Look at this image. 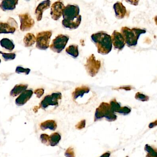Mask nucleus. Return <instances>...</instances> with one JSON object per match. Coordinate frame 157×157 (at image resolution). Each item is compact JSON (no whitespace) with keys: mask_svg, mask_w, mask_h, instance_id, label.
Segmentation results:
<instances>
[{"mask_svg":"<svg viewBox=\"0 0 157 157\" xmlns=\"http://www.w3.org/2000/svg\"><path fill=\"white\" fill-rule=\"evenodd\" d=\"M112 44L114 49L118 50H122L125 46V41L121 33L117 30H114L112 35Z\"/></svg>","mask_w":157,"mask_h":157,"instance_id":"12","label":"nucleus"},{"mask_svg":"<svg viewBox=\"0 0 157 157\" xmlns=\"http://www.w3.org/2000/svg\"><path fill=\"white\" fill-rule=\"evenodd\" d=\"M16 73H24L25 75H28L30 72V69L29 68H24L21 66H17L16 69Z\"/></svg>","mask_w":157,"mask_h":157,"instance_id":"29","label":"nucleus"},{"mask_svg":"<svg viewBox=\"0 0 157 157\" xmlns=\"http://www.w3.org/2000/svg\"><path fill=\"white\" fill-rule=\"evenodd\" d=\"M28 85L27 84L16 85L10 92V96L15 97L25 91Z\"/></svg>","mask_w":157,"mask_h":157,"instance_id":"19","label":"nucleus"},{"mask_svg":"<svg viewBox=\"0 0 157 157\" xmlns=\"http://www.w3.org/2000/svg\"><path fill=\"white\" fill-rule=\"evenodd\" d=\"M52 32L50 30L42 31L37 34L36 47L40 50H46L49 47Z\"/></svg>","mask_w":157,"mask_h":157,"instance_id":"4","label":"nucleus"},{"mask_svg":"<svg viewBox=\"0 0 157 157\" xmlns=\"http://www.w3.org/2000/svg\"><path fill=\"white\" fill-rule=\"evenodd\" d=\"M69 40L68 36L60 34L52 40L50 48L54 52L60 53L64 49Z\"/></svg>","mask_w":157,"mask_h":157,"instance_id":"5","label":"nucleus"},{"mask_svg":"<svg viewBox=\"0 0 157 157\" xmlns=\"http://www.w3.org/2000/svg\"><path fill=\"white\" fill-rule=\"evenodd\" d=\"M51 3V2L50 1H44L40 3L35 11V14L37 21H40L41 20L43 12L45 10L49 8Z\"/></svg>","mask_w":157,"mask_h":157,"instance_id":"13","label":"nucleus"},{"mask_svg":"<svg viewBox=\"0 0 157 157\" xmlns=\"http://www.w3.org/2000/svg\"><path fill=\"white\" fill-rule=\"evenodd\" d=\"M34 93L36 95L37 97L40 98L41 97L44 93V90L43 88H38L35 90Z\"/></svg>","mask_w":157,"mask_h":157,"instance_id":"33","label":"nucleus"},{"mask_svg":"<svg viewBox=\"0 0 157 157\" xmlns=\"http://www.w3.org/2000/svg\"><path fill=\"white\" fill-rule=\"evenodd\" d=\"M110 105L111 108L113 112L118 113L121 108L120 103L117 102V100L115 99H113L111 100L110 102Z\"/></svg>","mask_w":157,"mask_h":157,"instance_id":"26","label":"nucleus"},{"mask_svg":"<svg viewBox=\"0 0 157 157\" xmlns=\"http://www.w3.org/2000/svg\"><path fill=\"white\" fill-rule=\"evenodd\" d=\"M20 19V29L22 31H28L30 30L35 25V21L28 13L19 15Z\"/></svg>","mask_w":157,"mask_h":157,"instance_id":"9","label":"nucleus"},{"mask_svg":"<svg viewBox=\"0 0 157 157\" xmlns=\"http://www.w3.org/2000/svg\"><path fill=\"white\" fill-rule=\"evenodd\" d=\"M91 39L98 49L99 53L102 55L109 54L112 49L111 36L104 31H99L92 34Z\"/></svg>","mask_w":157,"mask_h":157,"instance_id":"1","label":"nucleus"},{"mask_svg":"<svg viewBox=\"0 0 157 157\" xmlns=\"http://www.w3.org/2000/svg\"><path fill=\"white\" fill-rule=\"evenodd\" d=\"M62 97L61 93L60 92L53 93L50 95H48L44 98L40 103V107L43 109L48 108L49 106H57L59 101Z\"/></svg>","mask_w":157,"mask_h":157,"instance_id":"7","label":"nucleus"},{"mask_svg":"<svg viewBox=\"0 0 157 157\" xmlns=\"http://www.w3.org/2000/svg\"><path fill=\"white\" fill-rule=\"evenodd\" d=\"M65 156L66 157H75L74 149L71 147L68 148L65 152Z\"/></svg>","mask_w":157,"mask_h":157,"instance_id":"32","label":"nucleus"},{"mask_svg":"<svg viewBox=\"0 0 157 157\" xmlns=\"http://www.w3.org/2000/svg\"><path fill=\"white\" fill-rule=\"evenodd\" d=\"M131 112V109L128 107H123L121 108V109L119 111L118 113L122 114L124 115H126L129 114Z\"/></svg>","mask_w":157,"mask_h":157,"instance_id":"30","label":"nucleus"},{"mask_svg":"<svg viewBox=\"0 0 157 157\" xmlns=\"http://www.w3.org/2000/svg\"><path fill=\"white\" fill-rule=\"evenodd\" d=\"M66 52L68 54L74 58H77L79 54L78 45L76 44L70 45L68 48H66Z\"/></svg>","mask_w":157,"mask_h":157,"instance_id":"22","label":"nucleus"},{"mask_svg":"<svg viewBox=\"0 0 157 157\" xmlns=\"http://www.w3.org/2000/svg\"><path fill=\"white\" fill-rule=\"evenodd\" d=\"M85 125H86V120H83L81 121L80 122L78 123L75 127L78 130H81V129H83L85 127Z\"/></svg>","mask_w":157,"mask_h":157,"instance_id":"34","label":"nucleus"},{"mask_svg":"<svg viewBox=\"0 0 157 157\" xmlns=\"http://www.w3.org/2000/svg\"><path fill=\"white\" fill-rule=\"evenodd\" d=\"M79 6L77 5H68L65 6L63 12V20H74L79 15Z\"/></svg>","mask_w":157,"mask_h":157,"instance_id":"8","label":"nucleus"},{"mask_svg":"<svg viewBox=\"0 0 157 157\" xmlns=\"http://www.w3.org/2000/svg\"><path fill=\"white\" fill-rule=\"evenodd\" d=\"M0 44L2 48L8 50L12 51L15 48V45L13 42L9 39H2L0 41Z\"/></svg>","mask_w":157,"mask_h":157,"instance_id":"23","label":"nucleus"},{"mask_svg":"<svg viewBox=\"0 0 157 157\" xmlns=\"http://www.w3.org/2000/svg\"><path fill=\"white\" fill-rule=\"evenodd\" d=\"M128 2L131 3V4L137 5H138V1H126Z\"/></svg>","mask_w":157,"mask_h":157,"instance_id":"36","label":"nucleus"},{"mask_svg":"<svg viewBox=\"0 0 157 157\" xmlns=\"http://www.w3.org/2000/svg\"><path fill=\"white\" fill-rule=\"evenodd\" d=\"M89 88L86 86H82L75 88L72 94L73 98L74 100H76L78 98H82L84 95L88 94L90 92Z\"/></svg>","mask_w":157,"mask_h":157,"instance_id":"17","label":"nucleus"},{"mask_svg":"<svg viewBox=\"0 0 157 157\" xmlns=\"http://www.w3.org/2000/svg\"><path fill=\"white\" fill-rule=\"evenodd\" d=\"M18 3V1L6 0L2 1L0 5L1 9L4 11L13 10L15 8L16 6Z\"/></svg>","mask_w":157,"mask_h":157,"instance_id":"18","label":"nucleus"},{"mask_svg":"<svg viewBox=\"0 0 157 157\" xmlns=\"http://www.w3.org/2000/svg\"><path fill=\"white\" fill-rule=\"evenodd\" d=\"M113 9L115 12V16L118 19H122L126 14V9L122 3L117 2L113 5Z\"/></svg>","mask_w":157,"mask_h":157,"instance_id":"15","label":"nucleus"},{"mask_svg":"<svg viewBox=\"0 0 157 157\" xmlns=\"http://www.w3.org/2000/svg\"><path fill=\"white\" fill-rule=\"evenodd\" d=\"M33 94V92L31 89L26 90L16 99V104L18 106H23L31 98Z\"/></svg>","mask_w":157,"mask_h":157,"instance_id":"14","label":"nucleus"},{"mask_svg":"<svg viewBox=\"0 0 157 157\" xmlns=\"http://www.w3.org/2000/svg\"><path fill=\"white\" fill-rule=\"evenodd\" d=\"M110 155V154L109 153H106L100 157H109Z\"/></svg>","mask_w":157,"mask_h":157,"instance_id":"37","label":"nucleus"},{"mask_svg":"<svg viewBox=\"0 0 157 157\" xmlns=\"http://www.w3.org/2000/svg\"><path fill=\"white\" fill-rule=\"evenodd\" d=\"M146 32L145 29L137 28L131 29L127 27H123L121 29V33L124 38L125 43L129 47L136 46L140 35Z\"/></svg>","mask_w":157,"mask_h":157,"instance_id":"2","label":"nucleus"},{"mask_svg":"<svg viewBox=\"0 0 157 157\" xmlns=\"http://www.w3.org/2000/svg\"><path fill=\"white\" fill-rule=\"evenodd\" d=\"M135 99L137 100L142 101H147L149 100V97L148 96L142 94L140 92H137L135 95Z\"/></svg>","mask_w":157,"mask_h":157,"instance_id":"28","label":"nucleus"},{"mask_svg":"<svg viewBox=\"0 0 157 157\" xmlns=\"http://www.w3.org/2000/svg\"><path fill=\"white\" fill-rule=\"evenodd\" d=\"M85 66L87 73L91 77H93L97 75L100 68L101 62L96 60L94 55L92 54L88 58Z\"/></svg>","mask_w":157,"mask_h":157,"instance_id":"6","label":"nucleus"},{"mask_svg":"<svg viewBox=\"0 0 157 157\" xmlns=\"http://www.w3.org/2000/svg\"><path fill=\"white\" fill-rule=\"evenodd\" d=\"M0 53L2 54V56L4 60L5 61H10L13 60L15 58L16 54L14 53H5L1 52Z\"/></svg>","mask_w":157,"mask_h":157,"instance_id":"27","label":"nucleus"},{"mask_svg":"<svg viewBox=\"0 0 157 157\" xmlns=\"http://www.w3.org/2000/svg\"><path fill=\"white\" fill-rule=\"evenodd\" d=\"M24 42L25 47H31L36 42V37L32 33H28L24 38Z\"/></svg>","mask_w":157,"mask_h":157,"instance_id":"21","label":"nucleus"},{"mask_svg":"<svg viewBox=\"0 0 157 157\" xmlns=\"http://www.w3.org/2000/svg\"><path fill=\"white\" fill-rule=\"evenodd\" d=\"M49 138V135L47 134H42L40 136L41 143L46 145H48Z\"/></svg>","mask_w":157,"mask_h":157,"instance_id":"31","label":"nucleus"},{"mask_svg":"<svg viewBox=\"0 0 157 157\" xmlns=\"http://www.w3.org/2000/svg\"><path fill=\"white\" fill-rule=\"evenodd\" d=\"M65 6L64 4L61 1L55 2L52 5L51 8V15L52 18L54 20H58L62 16L63 12Z\"/></svg>","mask_w":157,"mask_h":157,"instance_id":"11","label":"nucleus"},{"mask_svg":"<svg viewBox=\"0 0 157 157\" xmlns=\"http://www.w3.org/2000/svg\"><path fill=\"white\" fill-rule=\"evenodd\" d=\"M157 126V120L151 123L150 124H149V128H153L154 127H156Z\"/></svg>","mask_w":157,"mask_h":157,"instance_id":"35","label":"nucleus"},{"mask_svg":"<svg viewBox=\"0 0 157 157\" xmlns=\"http://www.w3.org/2000/svg\"><path fill=\"white\" fill-rule=\"evenodd\" d=\"M109 121H114L117 119V116L111 108L110 105L106 102H102L97 108L95 114V121L101 120L103 118Z\"/></svg>","mask_w":157,"mask_h":157,"instance_id":"3","label":"nucleus"},{"mask_svg":"<svg viewBox=\"0 0 157 157\" xmlns=\"http://www.w3.org/2000/svg\"><path fill=\"white\" fill-rule=\"evenodd\" d=\"M1 59H0V63H1Z\"/></svg>","mask_w":157,"mask_h":157,"instance_id":"38","label":"nucleus"},{"mask_svg":"<svg viewBox=\"0 0 157 157\" xmlns=\"http://www.w3.org/2000/svg\"><path fill=\"white\" fill-rule=\"evenodd\" d=\"M81 21V16H79L73 20H63L62 25L65 28L69 29H75L78 28Z\"/></svg>","mask_w":157,"mask_h":157,"instance_id":"16","label":"nucleus"},{"mask_svg":"<svg viewBox=\"0 0 157 157\" xmlns=\"http://www.w3.org/2000/svg\"><path fill=\"white\" fill-rule=\"evenodd\" d=\"M144 150L147 153L146 157H157V149L151 146L148 144L146 145Z\"/></svg>","mask_w":157,"mask_h":157,"instance_id":"25","label":"nucleus"},{"mask_svg":"<svg viewBox=\"0 0 157 157\" xmlns=\"http://www.w3.org/2000/svg\"><path fill=\"white\" fill-rule=\"evenodd\" d=\"M40 127L42 131L49 129L51 131H54L57 129V125L56 122L52 120H47L40 124Z\"/></svg>","mask_w":157,"mask_h":157,"instance_id":"20","label":"nucleus"},{"mask_svg":"<svg viewBox=\"0 0 157 157\" xmlns=\"http://www.w3.org/2000/svg\"><path fill=\"white\" fill-rule=\"evenodd\" d=\"M60 140V135L58 133H54L49 136L48 145L51 146H55L58 145Z\"/></svg>","mask_w":157,"mask_h":157,"instance_id":"24","label":"nucleus"},{"mask_svg":"<svg viewBox=\"0 0 157 157\" xmlns=\"http://www.w3.org/2000/svg\"><path fill=\"white\" fill-rule=\"evenodd\" d=\"M126 157H128V156H126Z\"/></svg>","mask_w":157,"mask_h":157,"instance_id":"39","label":"nucleus"},{"mask_svg":"<svg viewBox=\"0 0 157 157\" xmlns=\"http://www.w3.org/2000/svg\"><path fill=\"white\" fill-rule=\"evenodd\" d=\"M17 27V23L13 18H10L7 23L0 22V34H13Z\"/></svg>","mask_w":157,"mask_h":157,"instance_id":"10","label":"nucleus"}]
</instances>
